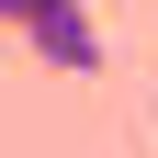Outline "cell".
<instances>
[{
    "mask_svg": "<svg viewBox=\"0 0 158 158\" xmlns=\"http://www.w3.org/2000/svg\"><path fill=\"white\" fill-rule=\"evenodd\" d=\"M34 56H45V68H68V79H90L102 68V23H90V0H56V11H34Z\"/></svg>",
    "mask_w": 158,
    "mask_h": 158,
    "instance_id": "1",
    "label": "cell"
},
{
    "mask_svg": "<svg viewBox=\"0 0 158 158\" xmlns=\"http://www.w3.org/2000/svg\"><path fill=\"white\" fill-rule=\"evenodd\" d=\"M147 113H158V90H147Z\"/></svg>",
    "mask_w": 158,
    "mask_h": 158,
    "instance_id": "2",
    "label": "cell"
}]
</instances>
